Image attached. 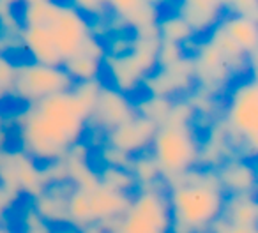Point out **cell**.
<instances>
[{
	"label": "cell",
	"mask_w": 258,
	"mask_h": 233,
	"mask_svg": "<svg viewBox=\"0 0 258 233\" xmlns=\"http://www.w3.org/2000/svg\"><path fill=\"white\" fill-rule=\"evenodd\" d=\"M43 175H44V180H46L48 187L69 184L68 168H66V163L62 161V159L53 161V163H48V165H43Z\"/></svg>",
	"instance_id": "cell-38"
},
{
	"label": "cell",
	"mask_w": 258,
	"mask_h": 233,
	"mask_svg": "<svg viewBox=\"0 0 258 233\" xmlns=\"http://www.w3.org/2000/svg\"><path fill=\"white\" fill-rule=\"evenodd\" d=\"M129 173L133 175L135 182H137L138 189H145V187H154L163 184L161 172L156 163V159L151 156V152L135 156L129 165Z\"/></svg>",
	"instance_id": "cell-26"
},
{
	"label": "cell",
	"mask_w": 258,
	"mask_h": 233,
	"mask_svg": "<svg viewBox=\"0 0 258 233\" xmlns=\"http://www.w3.org/2000/svg\"><path fill=\"white\" fill-rule=\"evenodd\" d=\"M71 87L73 80L62 67H50L32 60H23L16 64L11 97L27 106L57 94L69 92Z\"/></svg>",
	"instance_id": "cell-7"
},
{
	"label": "cell",
	"mask_w": 258,
	"mask_h": 233,
	"mask_svg": "<svg viewBox=\"0 0 258 233\" xmlns=\"http://www.w3.org/2000/svg\"><path fill=\"white\" fill-rule=\"evenodd\" d=\"M73 4L90 22H103L110 16L108 2H103V0H75Z\"/></svg>",
	"instance_id": "cell-32"
},
{
	"label": "cell",
	"mask_w": 258,
	"mask_h": 233,
	"mask_svg": "<svg viewBox=\"0 0 258 233\" xmlns=\"http://www.w3.org/2000/svg\"><path fill=\"white\" fill-rule=\"evenodd\" d=\"M186 99L191 104V108L195 111V117H197L195 126H197V122H205V127H209L212 122L221 119L223 99H219V97H214L211 94H205L202 90L195 89Z\"/></svg>",
	"instance_id": "cell-25"
},
{
	"label": "cell",
	"mask_w": 258,
	"mask_h": 233,
	"mask_svg": "<svg viewBox=\"0 0 258 233\" xmlns=\"http://www.w3.org/2000/svg\"><path fill=\"white\" fill-rule=\"evenodd\" d=\"M223 6L226 15L240 16L258 23V0H230V2H223Z\"/></svg>",
	"instance_id": "cell-33"
},
{
	"label": "cell",
	"mask_w": 258,
	"mask_h": 233,
	"mask_svg": "<svg viewBox=\"0 0 258 233\" xmlns=\"http://www.w3.org/2000/svg\"><path fill=\"white\" fill-rule=\"evenodd\" d=\"M87 193H89V205L94 222H99L108 233L117 231L118 222L131 203V196L115 193L103 186Z\"/></svg>",
	"instance_id": "cell-16"
},
{
	"label": "cell",
	"mask_w": 258,
	"mask_h": 233,
	"mask_svg": "<svg viewBox=\"0 0 258 233\" xmlns=\"http://www.w3.org/2000/svg\"><path fill=\"white\" fill-rule=\"evenodd\" d=\"M200 133L197 126L163 124L156 129L151 156L156 159L163 182L177 179L198 166Z\"/></svg>",
	"instance_id": "cell-5"
},
{
	"label": "cell",
	"mask_w": 258,
	"mask_h": 233,
	"mask_svg": "<svg viewBox=\"0 0 258 233\" xmlns=\"http://www.w3.org/2000/svg\"><path fill=\"white\" fill-rule=\"evenodd\" d=\"M89 117L78 106L71 92L57 94L39 103L27 104L13 115L20 150L37 163L62 159L71 147L83 141Z\"/></svg>",
	"instance_id": "cell-1"
},
{
	"label": "cell",
	"mask_w": 258,
	"mask_h": 233,
	"mask_svg": "<svg viewBox=\"0 0 258 233\" xmlns=\"http://www.w3.org/2000/svg\"><path fill=\"white\" fill-rule=\"evenodd\" d=\"M22 22L18 15V4L11 0H0V37L20 44Z\"/></svg>",
	"instance_id": "cell-29"
},
{
	"label": "cell",
	"mask_w": 258,
	"mask_h": 233,
	"mask_svg": "<svg viewBox=\"0 0 258 233\" xmlns=\"http://www.w3.org/2000/svg\"><path fill=\"white\" fill-rule=\"evenodd\" d=\"M2 127H8V119H6L2 108H0V129H2Z\"/></svg>",
	"instance_id": "cell-44"
},
{
	"label": "cell",
	"mask_w": 258,
	"mask_h": 233,
	"mask_svg": "<svg viewBox=\"0 0 258 233\" xmlns=\"http://www.w3.org/2000/svg\"><path fill=\"white\" fill-rule=\"evenodd\" d=\"M111 233H118V231H111Z\"/></svg>",
	"instance_id": "cell-47"
},
{
	"label": "cell",
	"mask_w": 258,
	"mask_h": 233,
	"mask_svg": "<svg viewBox=\"0 0 258 233\" xmlns=\"http://www.w3.org/2000/svg\"><path fill=\"white\" fill-rule=\"evenodd\" d=\"M97 173H99V184L103 187H106V189L120 194H127V196H133L138 191V186L135 182L133 175L129 173V170L101 166L97 170Z\"/></svg>",
	"instance_id": "cell-28"
},
{
	"label": "cell",
	"mask_w": 258,
	"mask_h": 233,
	"mask_svg": "<svg viewBox=\"0 0 258 233\" xmlns=\"http://www.w3.org/2000/svg\"><path fill=\"white\" fill-rule=\"evenodd\" d=\"M195 111L191 108V104L187 103L186 97L182 99H175L173 101L172 111H170V117L165 124H179V126H195Z\"/></svg>",
	"instance_id": "cell-34"
},
{
	"label": "cell",
	"mask_w": 258,
	"mask_h": 233,
	"mask_svg": "<svg viewBox=\"0 0 258 233\" xmlns=\"http://www.w3.org/2000/svg\"><path fill=\"white\" fill-rule=\"evenodd\" d=\"M118 233H170V207L165 182L138 189L131 196L125 214L118 222Z\"/></svg>",
	"instance_id": "cell-6"
},
{
	"label": "cell",
	"mask_w": 258,
	"mask_h": 233,
	"mask_svg": "<svg viewBox=\"0 0 258 233\" xmlns=\"http://www.w3.org/2000/svg\"><path fill=\"white\" fill-rule=\"evenodd\" d=\"M187 53L193 58L195 87L202 92L223 99L237 78L221 51L205 37L193 41L187 46Z\"/></svg>",
	"instance_id": "cell-8"
},
{
	"label": "cell",
	"mask_w": 258,
	"mask_h": 233,
	"mask_svg": "<svg viewBox=\"0 0 258 233\" xmlns=\"http://www.w3.org/2000/svg\"><path fill=\"white\" fill-rule=\"evenodd\" d=\"M170 207V233H207L221 217L226 194L216 170L193 168L165 182Z\"/></svg>",
	"instance_id": "cell-2"
},
{
	"label": "cell",
	"mask_w": 258,
	"mask_h": 233,
	"mask_svg": "<svg viewBox=\"0 0 258 233\" xmlns=\"http://www.w3.org/2000/svg\"><path fill=\"white\" fill-rule=\"evenodd\" d=\"M135 115V101L104 83L97 96L96 106L87 120V129L104 136L115 127L133 119Z\"/></svg>",
	"instance_id": "cell-10"
},
{
	"label": "cell",
	"mask_w": 258,
	"mask_h": 233,
	"mask_svg": "<svg viewBox=\"0 0 258 233\" xmlns=\"http://www.w3.org/2000/svg\"><path fill=\"white\" fill-rule=\"evenodd\" d=\"M20 200H22V196L13 194V193H9V191L0 187V226L8 224V214L11 212V208L15 207Z\"/></svg>",
	"instance_id": "cell-40"
},
{
	"label": "cell",
	"mask_w": 258,
	"mask_h": 233,
	"mask_svg": "<svg viewBox=\"0 0 258 233\" xmlns=\"http://www.w3.org/2000/svg\"><path fill=\"white\" fill-rule=\"evenodd\" d=\"M103 71H106V76L110 80L108 85L129 97L138 89H142V83L147 78V72L142 69V65L131 53L106 55L103 62Z\"/></svg>",
	"instance_id": "cell-17"
},
{
	"label": "cell",
	"mask_w": 258,
	"mask_h": 233,
	"mask_svg": "<svg viewBox=\"0 0 258 233\" xmlns=\"http://www.w3.org/2000/svg\"><path fill=\"white\" fill-rule=\"evenodd\" d=\"M221 120L239 158L254 161L258 148V85L254 76H246L226 90Z\"/></svg>",
	"instance_id": "cell-4"
},
{
	"label": "cell",
	"mask_w": 258,
	"mask_h": 233,
	"mask_svg": "<svg viewBox=\"0 0 258 233\" xmlns=\"http://www.w3.org/2000/svg\"><path fill=\"white\" fill-rule=\"evenodd\" d=\"M55 233H78L76 229H73L71 226H64V228H60L58 231H55Z\"/></svg>",
	"instance_id": "cell-45"
},
{
	"label": "cell",
	"mask_w": 258,
	"mask_h": 233,
	"mask_svg": "<svg viewBox=\"0 0 258 233\" xmlns=\"http://www.w3.org/2000/svg\"><path fill=\"white\" fill-rule=\"evenodd\" d=\"M104 46H106L108 55H125L131 50V36L115 34V36L104 39Z\"/></svg>",
	"instance_id": "cell-39"
},
{
	"label": "cell",
	"mask_w": 258,
	"mask_h": 233,
	"mask_svg": "<svg viewBox=\"0 0 258 233\" xmlns=\"http://www.w3.org/2000/svg\"><path fill=\"white\" fill-rule=\"evenodd\" d=\"M223 27L228 37L240 48L244 55L247 57H256L258 51V25L256 22L240 18V16L226 15L223 22L219 23Z\"/></svg>",
	"instance_id": "cell-22"
},
{
	"label": "cell",
	"mask_w": 258,
	"mask_h": 233,
	"mask_svg": "<svg viewBox=\"0 0 258 233\" xmlns=\"http://www.w3.org/2000/svg\"><path fill=\"white\" fill-rule=\"evenodd\" d=\"M110 16L106 23L110 32L120 30H145L156 27L159 16L163 15V4L154 0H111L108 2Z\"/></svg>",
	"instance_id": "cell-11"
},
{
	"label": "cell",
	"mask_w": 258,
	"mask_h": 233,
	"mask_svg": "<svg viewBox=\"0 0 258 233\" xmlns=\"http://www.w3.org/2000/svg\"><path fill=\"white\" fill-rule=\"evenodd\" d=\"M90 156L92 148L90 143L85 140L76 143L68 150V154L62 158L68 168V180L73 189L78 191H94L101 186L99 184V173L90 165Z\"/></svg>",
	"instance_id": "cell-19"
},
{
	"label": "cell",
	"mask_w": 258,
	"mask_h": 233,
	"mask_svg": "<svg viewBox=\"0 0 258 233\" xmlns=\"http://www.w3.org/2000/svg\"><path fill=\"white\" fill-rule=\"evenodd\" d=\"M18 15L22 29L43 30L62 60H68L92 37V22L73 2L27 0L20 6Z\"/></svg>",
	"instance_id": "cell-3"
},
{
	"label": "cell",
	"mask_w": 258,
	"mask_h": 233,
	"mask_svg": "<svg viewBox=\"0 0 258 233\" xmlns=\"http://www.w3.org/2000/svg\"><path fill=\"white\" fill-rule=\"evenodd\" d=\"M99 161H101V166H110V168H124V170H129V165H131V159L127 154L124 152L117 150V148L110 147V145L103 143L99 147Z\"/></svg>",
	"instance_id": "cell-35"
},
{
	"label": "cell",
	"mask_w": 258,
	"mask_h": 233,
	"mask_svg": "<svg viewBox=\"0 0 258 233\" xmlns=\"http://www.w3.org/2000/svg\"><path fill=\"white\" fill-rule=\"evenodd\" d=\"M78 233H108V231L99 222H94V224H89V226H85V228H82Z\"/></svg>",
	"instance_id": "cell-43"
},
{
	"label": "cell",
	"mask_w": 258,
	"mask_h": 233,
	"mask_svg": "<svg viewBox=\"0 0 258 233\" xmlns=\"http://www.w3.org/2000/svg\"><path fill=\"white\" fill-rule=\"evenodd\" d=\"M22 233H55V228H51L48 222H44L36 214L32 207H25L22 212Z\"/></svg>",
	"instance_id": "cell-36"
},
{
	"label": "cell",
	"mask_w": 258,
	"mask_h": 233,
	"mask_svg": "<svg viewBox=\"0 0 258 233\" xmlns=\"http://www.w3.org/2000/svg\"><path fill=\"white\" fill-rule=\"evenodd\" d=\"M156 129L158 127L152 122L135 115L133 119H129L122 126L115 127L113 131L104 134L103 143L124 152L129 158H135V156L145 154V152L151 150Z\"/></svg>",
	"instance_id": "cell-12"
},
{
	"label": "cell",
	"mask_w": 258,
	"mask_h": 233,
	"mask_svg": "<svg viewBox=\"0 0 258 233\" xmlns=\"http://www.w3.org/2000/svg\"><path fill=\"white\" fill-rule=\"evenodd\" d=\"M142 89L145 90V96L165 97L172 101L187 97L197 89L191 55H186L182 60L173 65L156 67V71L144 80Z\"/></svg>",
	"instance_id": "cell-9"
},
{
	"label": "cell",
	"mask_w": 258,
	"mask_h": 233,
	"mask_svg": "<svg viewBox=\"0 0 258 233\" xmlns=\"http://www.w3.org/2000/svg\"><path fill=\"white\" fill-rule=\"evenodd\" d=\"M207 233H258L256 228H247V226H233L219 217L214 224L209 228Z\"/></svg>",
	"instance_id": "cell-41"
},
{
	"label": "cell",
	"mask_w": 258,
	"mask_h": 233,
	"mask_svg": "<svg viewBox=\"0 0 258 233\" xmlns=\"http://www.w3.org/2000/svg\"><path fill=\"white\" fill-rule=\"evenodd\" d=\"M8 226H0V233H8Z\"/></svg>",
	"instance_id": "cell-46"
},
{
	"label": "cell",
	"mask_w": 258,
	"mask_h": 233,
	"mask_svg": "<svg viewBox=\"0 0 258 233\" xmlns=\"http://www.w3.org/2000/svg\"><path fill=\"white\" fill-rule=\"evenodd\" d=\"M221 217L233 226L256 228L258 203L254 194H233L225 198Z\"/></svg>",
	"instance_id": "cell-23"
},
{
	"label": "cell",
	"mask_w": 258,
	"mask_h": 233,
	"mask_svg": "<svg viewBox=\"0 0 258 233\" xmlns=\"http://www.w3.org/2000/svg\"><path fill=\"white\" fill-rule=\"evenodd\" d=\"M216 175H218L219 186H221L223 193H225L226 196L256 193L258 175H256L254 161L239 158V156H233V158L226 159V161L216 170Z\"/></svg>",
	"instance_id": "cell-15"
},
{
	"label": "cell",
	"mask_w": 258,
	"mask_h": 233,
	"mask_svg": "<svg viewBox=\"0 0 258 233\" xmlns=\"http://www.w3.org/2000/svg\"><path fill=\"white\" fill-rule=\"evenodd\" d=\"M9 140H11V133H9L8 127H2L0 129V150H4V148H9Z\"/></svg>",
	"instance_id": "cell-42"
},
{
	"label": "cell",
	"mask_w": 258,
	"mask_h": 233,
	"mask_svg": "<svg viewBox=\"0 0 258 233\" xmlns=\"http://www.w3.org/2000/svg\"><path fill=\"white\" fill-rule=\"evenodd\" d=\"M16 62L9 55H0V103L11 97L13 83H15Z\"/></svg>",
	"instance_id": "cell-31"
},
{
	"label": "cell",
	"mask_w": 258,
	"mask_h": 233,
	"mask_svg": "<svg viewBox=\"0 0 258 233\" xmlns=\"http://www.w3.org/2000/svg\"><path fill=\"white\" fill-rule=\"evenodd\" d=\"M71 191L73 187L69 184H64V186H50L36 200H32L30 207L51 228H55V226L64 228V226H68V200Z\"/></svg>",
	"instance_id": "cell-20"
},
{
	"label": "cell",
	"mask_w": 258,
	"mask_h": 233,
	"mask_svg": "<svg viewBox=\"0 0 258 233\" xmlns=\"http://www.w3.org/2000/svg\"><path fill=\"white\" fill-rule=\"evenodd\" d=\"M186 55H189V53H187L184 46L161 41V46H159V51H158V67H166V65L177 64V62L182 60Z\"/></svg>",
	"instance_id": "cell-37"
},
{
	"label": "cell",
	"mask_w": 258,
	"mask_h": 233,
	"mask_svg": "<svg viewBox=\"0 0 258 233\" xmlns=\"http://www.w3.org/2000/svg\"><path fill=\"white\" fill-rule=\"evenodd\" d=\"M13 165H15L16 180H18L22 196L36 200L48 187L43 175V166L20 148H13Z\"/></svg>",
	"instance_id": "cell-21"
},
{
	"label": "cell",
	"mask_w": 258,
	"mask_h": 233,
	"mask_svg": "<svg viewBox=\"0 0 258 233\" xmlns=\"http://www.w3.org/2000/svg\"><path fill=\"white\" fill-rule=\"evenodd\" d=\"M156 29H158L159 39L165 41V43H173L184 46L187 51L189 46L195 39L193 32L187 27V23L177 15L175 11H163V15L159 16L158 23H156Z\"/></svg>",
	"instance_id": "cell-24"
},
{
	"label": "cell",
	"mask_w": 258,
	"mask_h": 233,
	"mask_svg": "<svg viewBox=\"0 0 258 233\" xmlns=\"http://www.w3.org/2000/svg\"><path fill=\"white\" fill-rule=\"evenodd\" d=\"M106 55L108 53L104 41L92 36L75 55H71L68 60H64L62 69L68 72V76L73 80V83L99 80Z\"/></svg>",
	"instance_id": "cell-14"
},
{
	"label": "cell",
	"mask_w": 258,
	"mask_h": 233,
	"mask_svg": "<svg viewBox=\"0 0 258 233\" xmlns=\"http://www.w3.org/2000/svg\"><path fill=\"white\" fill-rule=\"evenodd\" d=\"M173 11L187 23L195 39H205L226 16L221 0H182Z\"/></svg>",
	"instance_id": "cell-13"
},
{
	"label": "cell",
	"mask_w": 258,
	"mask_h": 233,
	"mask_svg": "<svg viewBox=\"0 0 258 233\" xmlns=\"http://www.w3.org/2000/svg\"><path fill=\"white\" fill-rule=\"evenodd\" d=\"M235 148L230 140L228 129L225 122L218 119L207 127V133L200 138V150H198V168L218 170L226 159L233 158Z\"/></svg>",
	"instance_id": "cell-18"
},
{
	"label": "cell",
	"mask_w": 258,
	"mask_h": 233,
	"mask_svg": "<svg viewBox=\"0 0 258 233\" xmlns=\"http://www.w3.org/2000/svg\"><path fill=\"white\" fill-rule=\"evenodd\" d=\"M104 85L103 80H90V82H80V83H73L71 87V96L75 97V101L78 103V106L85 111L87 117H90L94 106H96L97 96L101 92V87Z\"/></svg>",
	"instance_id": "cell-30"
},
{
	"label": "cell",
	"mask_w": 258,
	"mask_h": 233,
	"mask_svg": "<svg viewBox=\"0 0 258 233\" xmlns=\"http://www.w3.org/2000/svg\"><path fill=\"white\" fill-rule=\"evenodd\" d=\"M173 101L165 97L156 96H144L135 101V113L142 119L152 122L156 127H161L168 120L170 111H172Z\"/></svg>",
	"instance_id": "cell-27"
}]
</instances>
